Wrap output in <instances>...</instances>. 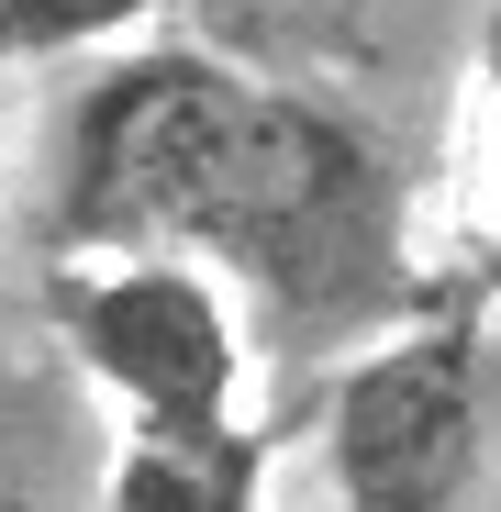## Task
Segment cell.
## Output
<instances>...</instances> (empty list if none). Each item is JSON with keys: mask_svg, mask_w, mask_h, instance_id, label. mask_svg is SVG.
<instances>
[{"mask_svg": "<svg viewBox=\"0 0 501 512\" xmlns=\"http://www.w3.org/2000/svg\"><path fill=\"white\" fill-rule=\"evenodd\" d=\"M412 268H424L435 323H490L501 312V23L468 67V90H457L435 179L412 201Z\"/></svg>", "mask_w": 501, "mask_h": 512, "instance_id": "4", "label": "cell"}, {"mask_svg": "<svg viewBox=\"0 0 501 512\" xmlns=\"http://www.w3.org/2000/svg\"><path fill=\"white\" fill-rule=\"evenodd\" d=\"M490 435L479 323H401L323 379V468L334 512H457Z\"/></svg>", "mask_w": 501, "mask_h": 512, "instance_id": "2", "label": "cell"}, {"mask_svg": "<svg viewBox=\"0 0 501 512\" xmlns=\"http://www.w3.org/2000/svg\"><path fill=\"white\" fill-rule=\"evenodd\" d=\"M45 268L56 256H190L268 312L279 346L357 357L424 323L412 190L357 112L257 78L212 45H123L78 78L45 167Z\"/></svg>", "mask_w": 501, "mask_h": 512, "instance_id": "1", "label": "cell"}, {"mask_svg": "<svg viewBox=\"0 0 501 512\" xmlns=\"http://www.w3.org/2000/svg\"><path fill=\"white\" fill-rule=\"evenodd\" d=\"M156 12H167V0H0V67L112 45V34H134V23H156Z\"/></svg>", "mask_w": 501, "mask_h": 512, "instance_id": "6", "label": "cell"}, {"mask_svg": "<svg viewBox=\"0 0 501 512\" xmlns=\"http://www.w3.org/2000/svg\"><path fill=\"white\" fill-rule=\"evenodd\" d=\"M45 323L123 423L234 412V390H245L234 290L212 268H190V256H56Z\"/></svg>", "mask_w": 501, "mask_h": 512, "instance_id": "3", "label": "cell"}, {"mask_svg": "<svg viewBox=\"0 0 501 512\" xmlns=\"http://www.w3.org/2000/svg\"><path fill=\"white\" fill-rule=\"evenodd\" d=\"M0 512H45V479L23 457V423H12V390H0Z\"/></svg>", "mask_w": 501, "mask_h": 512, "instance_id": "7", "label": "cell"}, {"mask_svg": "<svg viewBox=\"0 0 501 512\" xmlns=\"http://www.w3.org/2000/svg\"><path fill=\"white\" fill-rule=\"evenodd\" d=\"M101 512H268V435L245 412L123 423Z\"/></svg>", "mask_w": 501, "mask_h": 512, "instance_id": "5", "label": "cell"}]
</instances>
